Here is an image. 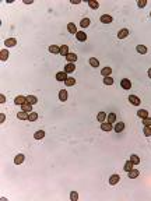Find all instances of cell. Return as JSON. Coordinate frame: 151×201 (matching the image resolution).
I'll list each match as a JSON object with an SVG mask.
<instances>
[{
	"instance_id": "1",
	"label": "cell",
	"mask_w": 151,
	"mask_h": 201,
	"mask_svg": "<svg viewBox=\"0 0 151 201\" xmlns=\"http://www.w3.org/2000/svg\"><path fill=\"white\" fill-rule=\"evenodd\" d=\"M4 45H6V48H13L17 45V39L16 38H7L6 41H4Z\"/></svg>"
},
{
	"instance_id": "2",
	"label": "cell",
	"mask_w": 151,
	"mask_h": 201,
	"mask_svg": "<svg viewBox=\"0 0 151 201\" xmlns=\"http://www.w3.org/2000/svg\"><path fill=\"white\" fill-rule=\"evenodd\" d=\"M25 102H27V96H22V95H18V96H16V99H14V104L20 105V106H22Z\"/></svg>"
},
{
	"instance_id": "3",
	"label": "cell",
	"mask_w": 151,
	"mask_h": 201,
	"mask_svg": "<svg viewBox=\"0 0 151 201\" xmlns=\"http://www.w3.org/2000/svg\"><path fill=\"white\" fill-rule=\"evenodd\" d=\"M129 102L131 105H134V106H139L141 101H140V98L136 96V95H129Z\"/></svg>"
},
{
	"instance_id": "4",
	"label": "cell",
	"mask_w": 151,
	"mask_h": 201,
	"mask_svg": "<svg viewBox=\"0 0 151 201\" xmlns=\"http://www.w3.org/2000/svg\"><path fill=\"white\" fill-rule=\"evenodd\" d=\"M101 22L102 24H111L112 21H113V17L112 16H108V14H104V16H101Z\"/></svg>"
},
{
	"instance_id": "5",
	"label": "cell",
	"mask_w": 151,
	"mask_h": 201,
	"mask_svg": "<svg viewBox=\"0 0 151 201\" xmlns=\"http://www.w3.org/2000/svg\"><path fill=\"white\" fill-rule=\"evenodd\" d=\"M120 87L123 88V90H130V88H131L130 80H127V78H123V80L120 81Z\"/></svg>"
},
{
	"instance_id": "6",
	"label": "cell",
	"mask_w": 151,
	"mask_h": 201,
	"mask_svg": "<svg viewBox=\"0 0 151 201\" xmlns=\"http://www.w3.org/2000/svg\"><path fill=\"white\" fill-rule=\"evenodd\" d=\"M101 129L104 131H111L113 127H112V123H109V121L105 120V121H102V123H101Z\"/></svg>"
},
{
	"instance_id": "7",
	"label": "cell",
	"mask_w": 151,
	"mask_h": 201,
	"mask_svg": "<svg viewBox=\"0 0 151 201\" xmlns=\"http://www.w3.org/2000/svg\"><path fill=\"white\" fill-rule=\"evenodd\" d=\"M76 38H77V41H80V42H85L87 41V34L83 32V31H79L76 34Z\"/></svg>"
},
{
	"instance_id": "8",
	"label": "cell",
	"mask_w": 151,
	"mask_h": 201,
	"mask_svg": "<svg viewBox=\"0 0 151 201\" xmlns=\"http://www.w3.org/2000/svg\"><path fill=\"white\" fill-rule=\"evenodd\" d=\"M24 161H25V155H24V154H18L16 158H14V163H16V165H21Z\"/></svg>"
},
{
	"instance_id": "9",
	"label": "cell",
	"mask_w": 151,
	"mask_h": 201,
	"mask_svg": "<svg viewBox=\"0 0 151 201\" xmlns=\"http://www.w3.org/2000/svg\"><path fill=\"white\" fill-rule=\"evenodd\" d=\"M74 70H76V64H74V63H67V64L65 66V70H63V71H66L67 74H69V73H73Z\"/></svg>"
},
{
	"instance_id": "10",
	"label": "cell",
	"mask_w": 151,
	"mask_h": 201,
	"mask_svg": "<svg viewBox=\"0 0 151 201\" xmlns=\"http://www.w3.org/2000/svg\"><path fill=\"white\" fill-rule=\"evenodd\" d=\"M67 78H69V77H67L66 71H60V73H57V74H56V80L57 81H66Z\"/></svg>"
},
{
	"instance_id": "11",
	"label": "cell",
	"mask_w": 151,
	"mask_h": 201,
	"mask_svg": "<svg viewBox=\"0 0 151 201\" xmlns=\"http://www.w3.org/2000/svg\"><path fill=\"white\" fill-rule=\"evenodd\" d=\"M113 130L116 131V133H120V131H123V130H125V123H123V121H118V123L113 126Z\"/></svg>"
},
{
	"instance_id": "12",
	"label": "cell",
	"mask_w": 151,
	"mask_h": 201,
	"mask_svg": "<svg viewBox=\"0 0 151 201\" xmlns=\"http://www.w3.org/2000/svg\"><path fill=\"white\" fill-rule=\"evenodd\" d=\"M119 180H120L119 175H112L111 177H109V184H111V186H115V184L119 183Z\"/></svg>"
},
{
	"instance_id": "13",
	"label": "cell",
	"mask_w": 151,
	"mask_h": 201,
	"mask_svg": "<svg viewBox=\"0 0 151 201\" xmlns=\"http://www.w3.org/2000/svg\"><path fill=\"white\" fill-rule=\"evenodd\" d=\"M127 35H129V29L127 28H123V29H120V31L118 32V38L119 39H125Z\"/></svg>"
},
{
	"instance_id": "14",
	"label": "cell",
	"mask_w": 151,
	"mask_h": 201,
	"mask_svg": "<svg viewBox=\"0 0 151 201\" xmlns=\"http://www.w3.org/2000/svg\"><path fill=\"white\" fill-rule=\"evenodd\" d=\"M127 175H129V179H136L137 176L140 175V172H139V169H131V170H129L127 172Z\"/></svg>"
},
{
	"instance_id": "15",
	"label": "cell",
	"mask_w": 151,
	"mask_h": 201,
	"mask_svg": "<svg viewBox=\"0 0 151 201\" xmlns=\"http://www.w3.org/2000/svg\"><path fill=\"white\" fill-rule=\"evenodd\" d=\"M28 116H30V113H28V112H24V110H21V112H18V113H17V117L20 120H28Z\"/></svg>"
},
{
	"instance_id": "16",
	"label": "cell",
	"mask_w": 151,
	"mask_h": 201,
	"mask_svg": "<svg viewBox=\"0 0 151 201\" xmlns=\"http://www.w3.org/2000/svg\"><path fill=\"white\" fill-rule=\"evenodd\" d=\"M67 31H69L70 34H74V35H76L77 32H79V31H77V28H76V25H74L73 22H69V24H67Z\"/></svg>"
},
{
	"instance_id": "17",
	"label": "cell",
	"mask_w": 151,
	"mask_h": 201,
	"mask_svg": "<svg viewBox=\"0 0 151 201\" xmlns=\"http://www.w3.org/2000/svg\"><path fill=\"white\" fill-rule=\"evenodd\" d=\"M21 109H22L24 112H28V113H31V112H32V105L30 104V102H25V104L21 106Z\"/></svg>"
},
{
	"instance_id": "18",
	"label": "cell",
	"mask_w": 151,
	"mask_h": 201,
	"mask_svg": "<svg viewBox=\"0 0 151 201\" xmlns=\"http://www.w3.org/2000/svg\"><path fill=\"white\" fill-rule=\"evenodd\" d=\"M59 99H60L62 102H66V101H67V91H66V90H60V92H59Z\"/></svg>"
},
{
	"instance_id": "19",
	"label": "cell",
	"mask_w": 151,
	"mask_h": 201,
	"mask_svg": "<svg viewBox=\"0 0 151 201\" xmlns=\"http://www.w3.org/2000/svg\"><path fill=\"white\" fill-rule=\"evenodd\" d=\"M0 59H2V62H6L8 59V50L7 49H3V50L0 52Z\"/></svg>"
},
{
	"instance_id": "20",
	"label": "cell",
	"mask_w": 151,
	"mask_h": 201,
	"mask_svg": "<svg viewBox=\"0 0 151 201\" xmlns=\"http://www.w3.org/2000/svg\"><path fill=\"white\" fill-rule=\"evenodd\" d=\"M43 137H45V131H43V130H38L36 133L34 134V138H35V140H42Z\"/></svg>"
},
{
	"instance_id": "21",
	"label": "cell",
	"mask_w": 151,
	"mask_h": 201,
	"mask_svg": "<svg viewBox=\"0 0 151 201\" xmlns=\"http://www.w3.org/2000/svg\"><path fill=\"white\" fill-rule=\"evenodd\" d=\"M111 73H112V68H111V67H104V68L101 70V74L104 76V77H109Z\"/></svg>"
},
{
	"instance_id": "22",
	"label": "cell",
	"mask_w": 151,
	"mask_h": 201,
	"mask_svg": "<svg viewBox=\"0 0 151 201\" xmlns=\"http://www.w3.org/2000/svg\"><path fill=\"white\" fill-rule=\"evenodd\" d=\"M49 52L53 53V55H59V53H60V48L56 46V45H52V46H49Z\"/></svg>"
},
{
	"instance_id": "23",
	"label": "cell",
	"mask_w": 151,
	"mask_h": 201,
	"mask_svg": "<svg viewBox=\"0 0 151 201\" xmlns=\"http://www.w3.org/2000/svg\"><path fill=\"white\" fill-rule=\"evenodd\" d=\"M66 59H67V62H69V63H74L77 60V55H76V53H69V55L66 56Z\"/></svg>"
},
{
	"instance_id": "24",
	"label": "cell",
	"mask_w": 151,
	"mask_h": 201,
	"mask_svg": "<svg viewBox=\"0 0 151 201\" xmlns=\"http://www.w3.org/2000/svg\"><path fill=\"white\" fill-rule=\"evenodd\" d=\"M137 116L140 117V119H145V117H148V112L145 110V109H140L137 112Z\"/></svg>"
},
{
	"instance_id": "25",
	"label": "cell",
	"mask_w": 151,
	"mask_h": 201,
	"mask_svg": "<svg viewBox=\"0 0 151 201\" xmlns=\"http://www.w3.org/2000/svg\"><path fill=\"white\" fill-rule=\"evenodd\" d=\"M106 117H108V116H106V113H105V112H99V113L97 115V120H98V121H101V123H102V121H105V120H106Z\"/></svg>"
},
{
	"instance_id": "26",
	"label": "cell",
	"mask_w": 151,
	"mask_h": 201,
	"mask_svg": "<svg viewBox=\"0 0 151 201\" xmlns=\"http://www.w3.org/2000/svg\"><path fill=\"white\" fill-rule=\"evenodd\" d=\"M136 50H137L139 53H141V55H145V53H147V48H145L144 45H137L136 46Z\"/></svg>"
},
{
	"instance_id": "27",
	"label": "cell",
	"mask_w": 151,
	"mask_h": 201,
	"mask_svg": "<svg viewBox=\"0 0 151 201\" xmlns=\"http://www.w3.org/2000/svg\"><path fill=\"white\" fill-rule=\"evenodd\" d=\"M88 63H90V66H91V67H95V68H97V67H99V62L97 60L95 57H91L90 60H88Z\"/></svg>"
},
{
	"instance_id": "28",
	"label": "cell",
	"mask_w": 151,
	"mask_h": 201,
	"mask_svg": "<svg viewBox=\"0 0 151 201\" xmlns=\"http://www.w3.org/2000/svg\"><path fill=\"white\" fill-rule=\"evenodd\" d=\"M60 55H62V56H67V55H69V46H67V45H62V48H60Z\"/></svg>"
},
{
	"instance_id": "29",
	"label": "cell",
	"mask_w": 151,
	"mask_h": 201,
	"mask_svg": "<svg viewBox=\"0 0 151 201\" xmlns=\"http://www.w3.org/2000/svg\"><path fill=\"white\" fill-rule=\"evenodd\" d=\"M130 161L133 162V165H139V163H140V156H137L136 154H133V155H130Z\"/></svg>"
},
{
	"instance_id": "30",
	"label": "cell",
	"mask_w": 151,
	"mask_h": 201,
	"mask_svg": "<svg viewBox=\"0 0 151 201\" xmlns=\"http://www.w3.org/2000/svg\"><path fill=\"white\" fill-rule=\"evenodd\" d=\"M88 6H90L92 10H97V8L99 7V3L97 2V0H95V2H94V0H90V2H88Z\"/></svg>"
},
{
	"instance_id": "31",
	"label": "cell",
	"mask_w": 151,
	"mask_h": 201,
	"mask_svg": "<svg viewBox=\"0 0 151 201\" xmlns=\"http://www.w3.org/2000/svg\"><path fill=\"white\" fill-rule=\"evenodd\" d=\"M27 102H30L31 105H35L38 102V99H36V96H34V95H28L27 96Z\"/></svg>"
},
{
	"instance_id": "32",
	"label": "cell",
	"mask_w": 151,
	"mask_h": 201,
	"mask_svg": "<svg viewBox=\"0 0 151 201\" xmlns=\"http://www.w3.org/2000/svg\"><path fill=\"white\" fill-rule=\"evenodd\" d=\"M106 121H109V123H116V115L115 113H109L108 117H106Z\"/></svg>"
},
{
	"instance_id": "33",
	"label": "cell",
	"mask_w": 151,
	"mask_h": 201,
	"mask_svg": "<svg viewBox=\"0 0 151 201\" xmlns=\"http://www.w3.org/2000/svg\"><path fill=\"white\" fill-rule=\"evenodd\" d=\"M80 25H81V28H87L90 25V18H83L81 22H80Z\"/></svg>"
},
{
	"instance_id": "34",
	"label": "cell",
	"mask_w": 151,
	"mask_h": 201,
	"mask_svg": "<svg viewBox=\"0 0 151 201\" xmlns=\"http://www.w3.org/2000/svg\"><path fill=\"white\" fill-rule=\"evenodd\" d=\"M65 84H66L67 87H73V85L76 84V80H74V78H71V77H69V78L65 81Z\"/></svg>"
},
{
	"instance_id": "35",
	"label": "cell",
	"mask_w": 151,
	"mask_h": 201,
	"mask_svg": "<svg viewBox=\"0 0 151 201\" xmlns=\"http://www.w3.org/2000/svg\"><path fill=\"white\" fill-rule=\"evenodd\" d=\"M143 133H144L145 137H151V127H150V126H144Z\"/></svg>"
},
{
	"instance_id": "36",
	"label": "cell",
	"mask_w": 151,
	"mask_h": 201,
	"mask_svg": "<svg viewBox=\"0 0 151 201\" xmlns=\"http://www.w3.org/2000/svg\"><path fill=\"white\" fill-rule=\"evenodd\" d=\"M126 172H129V170H131L133 169V162H131V161H127V162L125 163V168H123Z\"/></svg>"
},
{
	"instance_id": "37",
	"label": "cell",
	"mask_w": 151,
	"mask_h": 201,
	"mask_svg": "<svg viewBox=\"0 0 151 201\" xmlns=\"http://www.w3.org/2000/svg\"><path fill=\"white\" fill-rule=\"evenodd\" d=\"M36 119H38V113H36V112H31L30 116H28V120H30V121H35Z\"/></svg>"
},
{
	"instance_id": "38",
	"label": "cell",
	"mask_w": 151,
	"mask_h": 201,
	"mask_svg": "<svg viewBox=\"0 0 151 201\" xmlns=\"http://www.w3.org/2000/svg\"><path fill=\"white\" fill-rule=\"evenodd\" d=\"M104 84H105V85H112V84H113V78L105 77V78H104Z\"/></svg>"
},
{
	"instance_id": "39",
	"label": "cell",
	"mask_w": 151,
	"mask_h": 201,
	"mask_svg": "<svg viewBox=\"0 0 151 201\" xmlns=\"http://www.w3.org/2000/svg\"><path fill=\"white\" fill-rule=\"evenodd\" d=\"M70 200L71 201H77V200H79V194H77L76 191H71L70 193Z\"/></svg>"
},
{
	"instance_id": "40",
	"label": "cell",
	"mask_w": 151,
	"mask_h": 201,
	"mask_svg": "<svg viewBox=\"0 0 151 201\" xmlns=\"http://www.w3.org/2000/svg\"><path fill=\"white\" fill-rule=\"evenodd\" d=\"M137 6H139L140 8H143V7L147 6V2H145V0H139V2H137Z\"/></svg>"
},
{
	"instance_id": "41",
	"label": "cell",
	"mask_w": 151,
	"mask_h": 201,
	"mask_svg": "<svg viewBox=\"0 0 151 201\" xmlns=\"http://www.w3.org/2000/svg\"><path fill=\"white\" fill-rule=\"evenodd\" d=\"M143 124L151 127V117H145V119H143Z\"/></svg>"
},
{
	"instance_id": "42",
	"label": "cell",
	"mask_w": 151,
	"mask_h": 201,
	"mask_svg": "<svg viewBox=\"0 0 151 201\" xmlns=\"http://www.w3.org/2000/svg\"><path fill=\"white\" fill-rule=\"evenodd\" d=\"M4 102H6V96L2 94V95H0V104H4Z\"/></svg>"
},
{
	"instance_id": "43",
	"label": "cell",
	"mask_w": 151,
	"mask_h": 201,
	"mask_svg": "<svg viewBox=\"0 0 151 201\" xmlns=\"http://www.w3.org/2000/svg\"><path fill=\"white\" fill-rule=\"evenodd\" d=\"M4 120H6V116H4V113L0 115V123H4Z\"/></svg>"
},
{
	"instance_id": "44",
	"label": "cell",
	"mask_w": 151,
	"mask_h": 201,
	"mask_svg": "<svg viewBox=\"0 0 151 201\" xmlns=\"http://www.w3.org/2000/svg\"><path fill=\"white\" fill-rule=\"evenodd\" d=\"M73 4H80V0H71Z\"/></svg>"
},
{
	"instance_id": "45",
	"label": "cell",
	"mask_w": 151,
	"mask_h": 201,
	"mask_svg": "<svg viewBox=\"0 0 151 201\" xmlns=\"http://www.w3.org/2000/svg\"><path fill=\"white\" fill-rule=\"evenodd\" d=\"M24 3H25V4H31L32 0H24Z\"/></svg>"
},
{
	"instance_id": "46",
	"label": "cell",
	"mask_w": 151,
	"mask_h": 201,
	"mask_svg": "<svg viewBox=\"0 0 151 201\" xmlns=\"http://www.w3.org/2000/svg\"><path fill=\"white\" fill-rule=\"evenodd\" d=\"M148 77L151 78V68H148Z\"/></svg>"
},
{
	"instance_id": "47",
	"label": "cell",
	"mask_w": 151,
	"mask_h": 201,
	"mask_svg": "<svg viewBox=\"0 0 151 201\" xmlns=\"http://www.w3.org/2000/svg\"><path fill=\"white\" fill-rule=\"evenodd\" d=\"M150 16H151V13H150Z\"/></svg>"
}]
</instances>
